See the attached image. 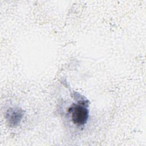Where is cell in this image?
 I'll return each instance as SVG.
<instances>
[{
	"label": "cell",
	"instance_id": "cell-1",
	"mask_svg": "<svg viewBox=\"0 0 146 146\" xmlns=\"http://www.w3.org/2000/svg\"><path fill=\"white\" fill-rule=\"evenodd\" d=\"M72 122L78 127L83 126L87 121L89 112L86 106L83 104H76L68 110Z\"/></svg>",
	"mask_w": 146,
	"mask_h": 146
},
{
	"label": "cell",
	"instance_id": "cell-2",
	"mask_svg": "<svg viewBox=\"0 0 146 146\" xmlns=\"http://www.w3.org/2000/svg\"><path fill=\"white\" fill-rule=\"evenodd\" d=\"M23 111L18 108H12L6 112V120L11 126L17 125L21 121L23 117Z\"/></svg>",
	"mask_w": 146,
	"mask_h": 146
}]
</instances>
